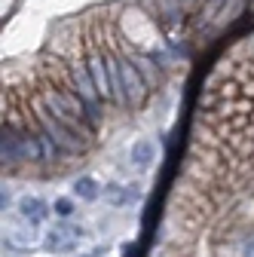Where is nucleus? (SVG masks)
Returning a JSON list of instances; mask_svg holds the SVG:
<instances>
[{"label":"nucleus","mask_w":254,"mask_h":257,"mask_svg":"<svg viewBox=\"0 0 254 257\" xmlns=\"http://www.w3.org/2000/svg\"><path fill=\"white\" fill-rule=\"evenodd\" d=\"M119 71H122V89H125V98H129V107H141L147 98V80L138 71V64H132L129 58H119Z\"/></svg>","instance_id":"nucleus-2"},{"label":"nucleus","mask_w":254,"mask_h":257,"mask_svg":"<svg viewBox=\"0 0 254 257\" xmlns=\"http://www.w3.org/2000/svg\"><path fill=\"white\" fill-rule=\"evenodd\" d=\"M37 119H40V128H46V132L52 135V141H55L61 150H65V153H83V150H86V141L77 135V128L68 125V122H61L55 113H49L46 104H40Z\"/></svg>","instance_id":"nucleus-1"},{"label":"nucleus","mask_w":254,"mask_h":257,"mask_svg":"<svg viewBox=\"0 0 254 257\" xmlns=\"http://www.w3.org/2000/svg\"><path fill=\"white\" fill-rule=\"evenodd\" d=\"M19 150H22V163H37V159H43V147H40L37 135H22Z\"/></svg>","instance_id":"nucleus-11"},{"label":"nucleus","mask_w":254,"mask_h":257,"mask_svg":"<svg viewBox=\"0 0 254 257\" xmlns=\"http://www.w3.org/2000/svg\"><path fill=\"white\" fill-rule=\"evenodd\" d=\"M37 138H40V147H43V163H55V159H58L61 153H65V150H61V147L52 141V135L46 132V128H40Z\"/></svg>","instance_id":"nucleus-12"},{"label":"nucleus","mask_w":254,"mask_h":257,"mask_svg":"<svg viewBox=\"0 0 254 257\" xmlns=\"http://www.w3.org/2000/svg\"><path fill=\"white\" fill-rule=\"evenodd\" d=\"M86 236L83 227H74V223H55V227L46 230V239L43 245L49 251H74V245Z\"/></svg>","instance_id":"nucleus-3"},{"label":"nucleus","mask_w":254,"mask_h":257,"mask_svg":"<svg viewBox=\"0 0 254 257\" xmlns=\"http://www.w3.org/2000/svg\"><path fill=\"white\" fill-rule=\"evenodd\" d=\"M74 196L83 199V202H95V199L101 196V187H98V181H95V178L83 175V178L74 181Z\"/></svg>","instance_id":"nucleus-10"},{"label":"nucleus","mask_w":254,"mask_h":257,"mask_svg":"<svg viewBox=\"0 0 254 257\" xmlns=\"http://www.w3.org/2000/svg\"><path fill=\"white\" fill-rule=\"evenodd\" d=\"M7 205H10V190H4V193H0V208L7 211Z\"/></svg>","instance_id":"nucleus-14"},{"label":"nucleus","mask_w":254,"mask_h":257,"mask_svg":"<svg viewBox=\"0 0 254 257\" xmlns=\"http://www.w3.org/2000/svg\"><path fill=\"white\" fill-rule=\"evenodd\" d=\"M89 74H92L95 86H98L101 98H104V101H113V86H110V68H107V58H101V55L89 58Z\"/></svg>","instance_id":"nucleus-5"},{"label":"nucleus","mask_w":254,"mask_h":257,"mask_svg":"<svg viewBox=\"0 0 254 257\" xmlns=\"http://www.w3.org/2000/svg\"><path fill=\"white\" fill-rule=\"evenodd\" d=\"M52 211H55V214H58L61 220H68V217L74 214V199H68V196H61V199H55Z\"/></svg>","instance_id":"nucleus-13"},{"label":"nucleus","mask_w":254,"mask_h":257,"mask_svg":"<svg viewBox=\"0 0 254 257\" xmlns=\"http://www.w3.org/2000/svg\"><path fill=\"white\" fill-rule=\"evenodd\" d=\"M19 138L13 128H4V138H0V156H4V166H19L22 163V150H19Z\"/></svg>","instance_id":"nucleus-8"},{"label":"nucleus","mask_w":254,"mask_h":257,"mask_svg":"<svg viewBox=\"0 0 254 257\" xmlns=\"http://www.w3.org/2000/svg\"><path fill=\"white\" fill-rule=\"evenodd\" d=\"M101 196H104V202H107L110 208H122V205L135 202L141 193H138V187H135V184H129V187H122V184H104Z\"/></svg>","instance_id":"nucleus-6"},{"label":"nucleus","mask_w":254,"mask_h":257,"mask_svg":"<svg viewBox=\"0 0 254 257\" xmlns=\"http://www.w3.org/2000/svg\"><path fill=\"white\" fill-rule=\"evenodd\" d=\"M132 163L138 166V169H147L153 159H156V144L150 141V138H141V141H135V147H132Z\"/></svg>","instance_id":"nucleus-9"},{"label":"nucleus","mask_w":254,"mask_h":257,"mask_svg":"<svg viewBox=\"0 0 254 257\" xmlns=\"http://www.w3.org/2000/svg\"><path fill=\"white\" fill-rule=\"evenodd\" d=\"M19 214L25 220H31V223H43L49 217V205L43 199H37V196H22L19 199Z\"/></svg>","instance_id":"nucleus-7"},{"label":"nucleus","mask_w":254,"mask_h":257,"mask_svg":"<svg viewBox=\"0 0 254 257\" xmlns=\"http://www.w3.org/2000/svg\"><path fill=\"white\" fill-rule=\"evenodd\" d=\"M34 227L37 223H31L19 214V220H10L7 223V242L16 245V248H31L34 245Z\"/></svg>","instance_id":"nucleus-4"}]
</instances>
